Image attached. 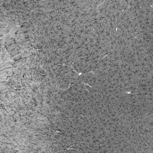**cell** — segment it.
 Instances as JSON below:
<instances>
[{
    "label": "cell",
    "instance_id": "cell-1",
    "mask_svg": "<svg viewBox=\"0 0 153 153\" xmlns=\"http://www.w3.org/2000/svg\"><path fill=\"white\" fill-rule=\"evenodd\" d=\"M5 45L10 56L16 63L22 62V59L16 45L10 38L5 40Z\"/></svg>",
    "mask_w": 153,
    "mask_h": 153
}]
</instances>
